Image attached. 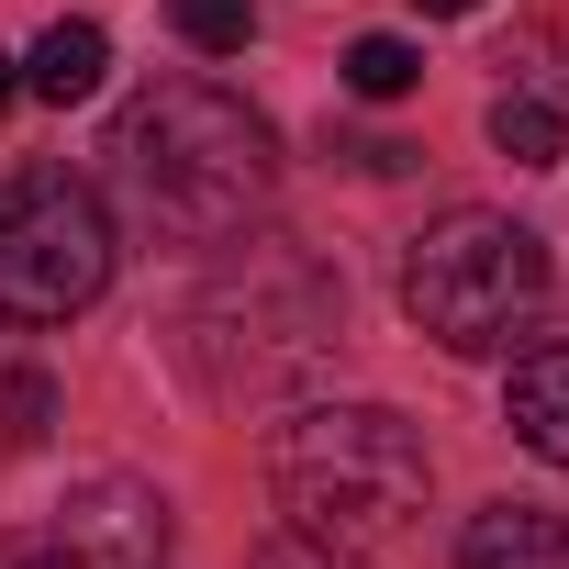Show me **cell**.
<instances>
[{
	"mask_svg": "<svg viewBox=\"0 0 569 569\" xmlns=\"http://www.w3.org/2000/svg\"><path fill=\"white\" fill-rule=\"evenodd\" d=\"M168 23H179V46H190V57H246L257 0H168Z\"/></svg>",
	"mask_w": 569,
	"mask_h": 569,
	"instance_id": "cell-11",
	"label": "cell"
},
{
	"mask_svg": "<svg viewBox=\"0 0 569 569\" xmlns=\"http://www.w3.org/2000/svg\"><path fill=\"white\" fill-rule=\"evenodd\" d=\"M101 68H112V34H101V23H46V34H34V57H23V90L68 112V101H90V90H101Z\"/></svg>",
	"mask_w": 569,
	"mask_h": 569,
	"instance_id": "cell-9",
	"label": "cell"
},
{
	"mask_svg": "<svg viewBox=\"0 0 569 569\" xmlns=\"http://www.w3.org/2000/svg\"><path fill=\"white\" fill-rule=\"evenodd\" d=\"M12 101H23V68H12V57H0V112H12Z\"/></svg>",
	"mask_w": 569,
	"mask_h": 569,
	"instance_id": "cell-15",
	"label": "cell"
},
{
	"mask_svg": "<svg viewBox=\"0 0 569 569\" xmlns=\"http://www.w3.org/2000/svg\"><path fill=\"white\" fill-rule=\"evenodd\" d=\"M57 569H168V491L134 469H90L57 502Z\"/></svg>",
	"mask_w": 569,
	"mask_h": 569,
	"instance_id": "cell-6",
	"label": "cell"
},
{
	"mask_svg": "<svg viewBox=\"0 0 569 569\" xmlns=\"http://www.w3.org/2000/svg\"><path fill=\"white\" fill-rule=\"evenodd\" d=\"M491 146H502L513 168H558V157H569V112L536 101V90H502V101H491Z\"/></svg>",
	"mask_w": 569,
	"mask_h": 569,
	"instance_id": "cell-10",
	"label": "cell"
},
{
	"mask_svg": "<svg viewBox=\"0 0 569 569\" xmlns=\"http://www.w3.org/2000/svg\"><path fill=\"white\" fill-rule=\"evenodd\" d=\"M336 347H347V279L291 234H246L190 302V369L223 402L302 391V380H325Z\"/></svg>",
	"mask_w": 569,
	"mask_h": 569,
	"instance_id": "cell-2",
	"label": "cell"
},
{
	"mask_svg": "<svg viewBox=\"0 0 569 569\" xmlns=\"http://www.w3.org/2000/svg\"><path fill=\"white\" fill-rule=\"evenodd\" d=\"M112 291V212L68 168H23L0 190V313L12 325H68Z\"/></svg>",
	"mask_w": 569,
	"mask_h": 569,
	"instance_id": "cell-5",
	"label": "cell"
},
{
	"mask_svg": "<svg viewBox=\"0 0 569 569\" xmlns=\"http://www.w3.org/2000/svg\"><path fill=\"white\" fill-rule=\"evenodd\" d=\"M458 569H569V513L547 502H480L458 536Z\"/></svg>",
	"mask_w": 569,
	"mask_h": 569,
	"instance_id": "cell-7",
	"label": "cell"
},
{
	"mask_svg": "<svg viewBox=\"0 0 569 569\" xmlns=\"http://www.w3.org/2000/svg\"><path fill=\"white\" fill-rule=\"evenodd\" d=\"M112 157H123V190L157 234L179 246H223L268 212V179H279V146L268 123L212 90V79H157L146 101H123L112 123Z\"/></svg>",
	"mask_w": 569,
	"mask_h": 569,
	"instance_id": "cell-1",
	"label": "cell"
},
{
	"mask_svg": "<svg viewBox=\"0 0 569 569\" xmlns=\"http://www.w3.org/2000/svg\"><path fill=\"white\" fill-rule=\"evenodd\" d=\"M425 436L391 402H302L291 425L268 436V491L302 536L336 547H380L425 513Z\"/></svg>",
	"mask_w": 569,
	"mask_h": 569,
	"instance_id": "cell-3",
	"label": "cell"
},
{
	"mask_svg": "<svg viewBox=\"0 0 569 569\" xmlns=\"http://www.w3.org/2000/svg\"><path fill=\"white\" fill-rule=\"evenodd\" d=\"M413 12H447V23H458V12H480V0H413Z\"/></svg>",
	"mask_w": 569,
	"mask_h": 569,
	"instance_id": "cell-16",
	"label": "cell"
},
{
	"mask_svg": "<svg viewBox=\"0 0 569 569\" xmlns=\"http://www.w3.org/2000/svg\"><path fill=\"white\" fill-rule=\"evenodd\" d=\"M0 569H57V558L46 547H0Z\"/></svg>",
	"mask_w": 569,
	"mask_h": 569,
	"instance_id": "cell-14",
	"label": "cell"
},
{
	"mask_svg": "<svg viewBox=\"0 0 569 569\" xmlns=\"http://www.w3.org/2000/svg\"><path fill=\"white\" fill-rule=\"evenodd\" d=\"M402 313L447 347V358H491L513 347L536 313H547V234L513 223V212H436L413 246H402Z\"/></svg>",
	"mask_w": 569,
	"mask_h": 569,
	"instance_id": "cell-4",
	"label": "cell"
},
{
	"mask_svg": "<svg viewBox=\"0 0 569 569\" xmlns=\"http://www.w3.org/2000/svg\"><path fill=\"white\" fill-rule=\"evenodd\" d=\"M413 79H425V57H413L402 34H358V46H347V90H358V101H402Z\"/></svg>",
	"mask_w": 569,
	"mask_h": 569,
	"instance_id": "cell-12",
	"label": "cell"
},
{
	"mask_svg": "<svg viewBox=\"0 0 569 569\" xmlns=\"http://www.w3.org/2000/svg\"><path fill=\"white\" fill-rule=\"evenodd\" d=\"M502 425H513V447H525V458L569 469V347L513 358V380H502Z\"/></svg>",
	"mask_w": 569,
	"mask_h": 569,
	"instance_id": "cell-8",
	"label": "cell"
},
{
	"mask_svg": "<svg viewBox=\"0 0 569 569\" xmlns=\"http://www.w3.org/2000/svg\"><path fill=\"white\" fill-rule=\"evenodd\" d=\"M257 569H369V558L336 547V536H302V525H291V536H268V547H257Z\"/></svg>",
	"mask_w": 569,
	"mask_h": 569,
	"instance_id": "cell-13",
	"label": "cell"
}]
</instances>
